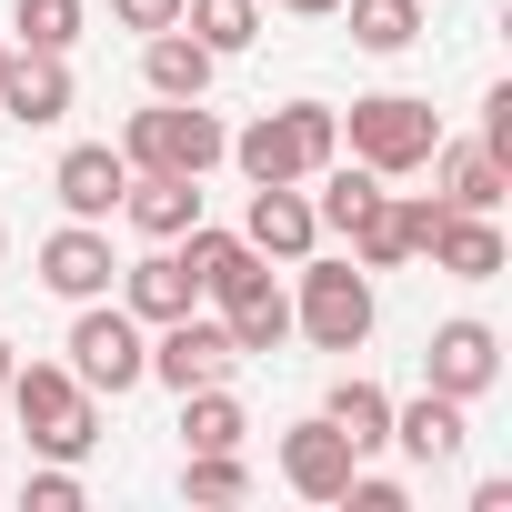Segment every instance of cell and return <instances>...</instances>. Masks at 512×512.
Listing matches in <instances>:
<instances>
[{
  "label": "cell",
  "instance_id": "obj_32",
  "mask_svg": "<svg viewBox=\"0 0 512 512\" xmlns=\"http://www.w3.org/2000/svg\"><path fill=\"white\" fill-rule=\"evenodd\" d=\"M482 151H492V161H512V91H492V101H482Z\"/></svg>",
  "mask_w": 512,
  "mask_h": 512
},
{
  "label": "cell",
  "instance_id": "obj_36",
  "mask_svg": "<svg viewBox=\"0 0 512 512\" xmlns=\"http://www.w3.org/2000/svg\"><path fill=\"white\" fill-rule=\"evenodd\" d=\"M0 61H11V51H0Z\"/></svg>",
  "mask_w": 512,
  "mask_h": 512
},
{
  "label": "cell",
  "instance_id": "obj_24",
  "mask_svg": "<svg viewBox=\"0 0 512 512\" xmlns=\"http://www.w3.org/2000/svg\"><path fill=\"white\" fill-rule=\"evenodd\" d=\"M241 432H251V412H241L221 382L181 392V442H191V452H241Z\"/></svg>",
  "mask_w": 512,
  "mask_h": 512
},
{
  "label": "cell",
  "instance_id": "obj_25",
  "mask_svg": "<svg viewBox=\"0 0 512 512\" xmlns=\"http://www.w3.org/2000/svg\"><path fill=\"white\" fill-rule=\"evenodd\" d=\"M342 11H352V41L382 51V61L422 41V0H342Z\"/></svg>",
  "mask_w": 512,
  "mask_h": 512
},
{
  "label": "cell",
  "instance_id": "obj_13",
  "mask_svg": "<svg viewBox=\"0 0 512 512\" xmlns=\"http://www.w3.org/2000/svg\"><path fill=\"white\" fill-rule=\"evenodd\" d=\"M51 191H61V211H71V221H111V211H121V191H131L121 141H81V151H61Z\"/></svg>",
  "mask_w": 512,
  "mask_h": 512
},
{
  "label": "cell",
  "instance_id": "obj_31",
  "mask_svg": "<svg viewBox=\"0 0 512 512\" xmlns=\"http://www.w3.org/2000/svg\"><path fill=\"white\" fill-rule=\"evenodd\" d=\"M111 21H121V31H171L181 0H111Z\"/></svg>",
  "mask_w": 512,
  "mask_h": 512
},
{
  "label": "cell",
  "instance_id": "obj_5",
  "mask_svg": "<svg viewBox=\"0 0 512 512\" xmlns=\"http://www.w3.org/2000/svg\"><path fill=\"white\" fill-rule=\"evenodd\" d=\"M292 332H302L312 352H362V342H372V272H362V262H302Z\"/></svg>",
  "mask_w": 512,
  "mask_h": 512
},
{
  "label": "cell",
  "instance_id": "obj_28",
  "mask_svg": "<svg viewBox=\"0 0 512 512\" xmlns=\"http://www.w3.org/2000/svg\"><path fill=\"white\" fill-rule=\"evenodd\" d=\"M181 492H191V502H241L251 472H241V452H191V462H181Z\"/></svg>",
  "mask_w": 512,
  "mask_h": 512
},
{
  "label": "cell",
  "instance_id": "obj_33",
  "mask_svg": "<svg viewBox=\"0 0 512 512\" xmlns=\"http://www.w3.org/2000/svg\"><path fill=\"white\" fill-rule=\"evenodd\" d=\"M282 11H302V21H322V11H342V0H282Z\"/></svg>",
  "mask_w": 512,
  "mask_h": 512
},
{
  "label": "cell",
  "instance_id": "obj_11",
  "mask_svg": "<svg viewBox=\"0 0 512 512\" xmlns=\"http://www.w3.org/2000/svg\"><path fill=\"white\" fill-rule=\"evenodd\" d=\"M61 111H71V51H11L0 61V121L51 131Z\"/></svg>",
  "mask_w": 512,
  "mask_h": 512
},
{
  "label": "cell",
  "instance_id": "obj_3",
  "mask_svg": "<svg viewBox=\"0 0 512 512\" xmlns=\"http://www.w3.org/2000/svg\"><path fill=\"white\" fill-rule=\"evenodd\" d=\"M221 151H231V131H221L201 101H151V111L121 121V161H131V171H191V181H201Z\"/></svg>",
  "mask_w": 512,
  "mask_h": 512
},
{
  "label": "cell",
  "instance_id": "obj_2",
  "mask_svg": "<svg viewBox=\"0 0 512 512\" xmlns=\"http://www.w3.org/2000/svg\"><path fill=\"white\" fill-rule=\"evenodd\" d=\"M0 402L21 412V432H31V452H51V462H81L91 442H101V402L71 382V362H11V382H0Z\"/></svg>",
  "mask_w": 512,
  "mask_h": 512
},
{
  "label": "cell",
  "instance_id": "obj_4",
  "mask_svg": "<svg viewBox=\"0 0 512 512\" xmlns=\"http://www.w3.org/2000/svg\"><path fill=\"white\" fill-rule=\"evenodd\" d=\"M342 141H352V161H372L382 181H402V171H422V161H432L442 121H432V101H412V91H372V101H352Z\"/></svg>",
  "mask_w": 512,
  "mask_h": 512
},
{
  "label": "cell",
  "instance_id": "obj_12",
  "mask_svg": "<svg viewBox=\"0 0 512 512\" xmlns=\"http://www.w3.org/2000/svg\"><path fill=\"white\" fill-rule=\"evenodd\" d=\"M111 272H121V262H111V231H101V221H61V231L41 241V282H51L61 302H101Z\"/></svg>",
  "mask_w": 512,
  "mask_h": 512
},
{
  "label": "cell",
  "instance_id": "obj_19",
  "mask_svg": "<svg viewBox=\"0 0 512 512\" xmlns=\"http://www.w3.org/2000/svg\"><path fill=\"white\" fill-rule=\"evenodd\" d=\"M422 171H442V201H452V211H492V201L512 191V161H492L482 141H432Z\"/></svg>",
  "mask_w": 512,
  "mask_h": 512
},
{
  "label": "cell",
  "instance_id": "obj_9",
  "mask_svg": "<svg viewBox=\"0 0 512 512\" xmlns=\"http://www.w3.org/2000/svg\"><path fill=\"white\" fill-rule=\"evenodd\" d=\"M241 241L262 251V262H312V251H322V221H312L302 181H262V191H251V211H241Z\"/></svg>",
  "mask_w": 512,
  "mask_h": 512
},
{
  "label": "cell",
  "instance_id": "obj_10",
  "mask_svg": "<svg viewBox=\"0 0 512 512\" xmlns=\"http://www.w3.org/2000/svg\"><path fill=\"white\" fill-rule=\"evenodd\" d=\"M161 342H151V382H171V392H201V382H221L241 352H231V332L221 322H201V312H181V322H151Z\"/></svg>",
  "mask_w": 512,
  "mask_h": 512
},
{
  "label": "cell",
  "instance_id": "obj_16",
  "mask_svg": "<svg viewBox=\"0 0 512 512\" xmlns=\"http://www.w3.org/2000/svg\"><path fill=\"white\" fill-rule=\"evenodd\" d=\"M462 412H472V402H452V392L422 382L412 402H392V442H402L422 472H432V462H462Z\"/></svg>",
  "mask_w": 512,
  "mask_h": 512
},
{
  "label": "cell",
  "instance_id": "obj_29",
  "mask_svg": "<svg viewBox=\"0 0 512 512\" xmlns=\"http://www.w3.org/2000/svg\"><path fill=\"white\" fill-rule=\"evenodd\" d=\"M31 512H81V472L71 462H51V472H31V492H21Z\"/></svg>",
  "mask_w": 512,
  "mask_h": 512
},
{
  "label": "cell",
  "instance_id": "obj_30",
  "mask_svg": "<svg viewBox=\"0 0 512 512\" xmlns=\"http://www.w3.org/2000/svg\"><path fill=\"white\" fill-rule=\"evenodd\" d=\"M342 502H352V512H402L412 492H402L392 472H362V462H352V482H342Z\"/></svg>",
  "mask_w": 512,
  "mask_h": 512
},
{
  "label": "cell",
  "instance_id": "obj_8",
  "mask_svg": "<svg viewBox=\"0 0 512 512\" xmlns=\"http://www.w3.org/2000/svg\"><path fill=\"white\" fill-rule=\"evenodd\" d=\"M422 382H432V392H452V402H482V392L502 382V332H492V322H472V312H462V322H442V332L422 342Z\"/></svg>",
  "mask_w": 512,
  "mask_h": 512
},
{
  "label": "cell",
  "instance_id": "obj_35",
  "mask_svg": "<svg viewBox=\"0 0 512 512\" xmlns=\"http://www.w3.org/2000/svg\"><path fill=\"white\" fill-rule=\"evenodd\" d=\"M0 251H11V231H0Z\"/></svg>",
  "mask_w": 512,
  "mask_h": 512
},
{
  "label": "cell",
  "instance_id": "obj_26",
  "mask_svg": "<svg viewBox=\"0 0 512 512\" xmlns=\"http://www.w3.org/2000/svg\"><path fill=\"white\" fill-rule=\"evenodd\" d=\"M11 31H21V51H71L81 41V0H11Z\"/></svg>",
  "mask_w": 512,
  "mask_h": 512
},
{
  "label": "cell",
  "instance_id": "obj_7",
  "mask_svg": "<svg viewBox=\"0 0 512 512\" xmlns=\"http://www.w3.org/2000/svg\"><path fill=\"white\" fill-rule=\"evenodd\" d=\"M211 302H221V332H231V352H241V362L292 342V292L272 282V262H262V251H251L231 282H211Z\"/></svg>",
  "mask_w": 512,
  "mask_h": 512
},
{
  "label": "cell",
  "instance_id": "obj_17",
  "mask_svg": "<svg viewBox=\"0 0 512 512\" xmlns=\"http://www.w3.org/2000/svg\"><path fill=\"white\" fill-rule=\"evenodd\" d=\"M191 302H201V282H191L181 251H151V262L121 272V312H131V322H181Z\"/></svg>",
  "mask_w": 512,
  "mask_h": 512
},
{
  "label": "cell",
  "instance_id": "obj_15",
  "mask_svg": "<svg viewBox=\"0 0 512 512\" xmlns=\"http://www.w3.org/2000/svg\"><path fill=\"white\" fill-rule=\"evenodd\" d=\"M121 221H131L141 241H181V231L201 221V181H191V171H131Z\"/></svg>",
  "mask_w": 512,
  "mask_h": 512
},
{
  "label": "cell",
  "instance_id": "obj_27",
  "mask_svg": "<svg viewBox=\"0 0 512 512\" xmlns=\"http://www.w3.org/2000/svg\"><path fill=\"white\" fill-rule=\"evenodd\" d=\"M442 221H452V201H442V191H402V201H392V241H402V262H432Z\"/></svg>",
  "mask_w": 512,
  "mask_h": 512
},
{
  "label": "cell",
  "instance_id": "obj_21",
  "mask_svg": "<svg viewBox=\"0 0 512 512\" xmlns=\"http://www.w3.org/2000/svg\"><path fill=\"white\" fill-rule=\"evenodd\" d=\"M322 422H332L352 452H382V442H392V392H382V382H362V372H342V382L322 392Z\"/></svg>",
  "mask_w": 512,
  "mask_h": 512
},
{
  "label": "cell",
  "instance_id": "obj_18",
  "mask_svg": "<svg viewBox=\"0 0 512 512\" xmlns=\"http://www.w3.org/2000/svg\"><path fill=\"white\" fill-rule=\"evenodd\" d=\"M211 71H221V61H211L181 21L141 41V81H151V101H201V91H211Z\"/></svg>",
  "mask_w": 512,
  "mask_h": 512
},
{
  "label": "cell",
  "instance_id": "obj_14",
  "mask_svg": "<svg viewBox=\"0 0 512 512\" xmlns=\"http://www.w3.org/2000/svg\"><path fill=\"white\" fill-rule=\"evenodd\" d=\"M352 462H362V452H352V442H342V432H332L322 412L282 432V482H292L302 502H342V482H352Z\"/></svg>",
  "mask_w": 512,
  "mask_h": 512
},
{
  "label": "cell",
  "instance_id": "obj_23",
  "mask_svg": "<svg viewBox=\"0 0 512 512\" xmlns=\"http://www.w3.org/2000/svg\"><path fill=\"white\" fill-rule=\"evenodd\" d=\"M181 31H191L211 61H231V51L262 41V0H181Z\"/></svg>",
  "mask_w": 512,
  "mask_h": 512
},
{
  "label": "cell",
  "instance_id": "obj_1",
  "mask_svg": "<svg viewBox=\"0 0 512 512\" xmlns=\"http://www.w3.org/2000/svg\"><path fill=\"white\" fill-rule=\"evenodd\" d=\"M221 161H241V181L262 191V181H312L322 161H342V111H322V101H292V111H262L251 131H231V151Z\"/></svg>",
  "mask_w": 512,
  "mask_h": 512
},
{
  "label": "cell",
  "instance_id": "obj_6",
  "mask_svg": "<svg viewBox=\"0 0 512 512\" xmlns=\"http://www.w3.org/2000/svg\"><path fill=\"white\" fill-rule=\"evenodd\" d=\"M71 382L81 392H131V382H151V342H141V322L121 312V302H81V322H71Z\"/></svg>",
  "mask_w": 512,
  "mask_h": 512
},
{
  "label": "cell",
  "instance_id": "obj_34",
  "mask_svg": "<svg viewBox=\"0 0 512 512\" xmlns=\"http://www.w3.org/2000/svg\"><path fill=\"white\" fill-rule=\"evenodd\" d=\"M11 362H21V352H11V332H0V382H11Z\"/></svg>",
  "mask_w": 512,
  "mask_h": 512
},
{
  "label": "cell",
  "instance_id": "obj_20",
  "mask_svg": "<svg viewBox=\"0 0 512 512\" xmlns=\"http://www.w3.org/2000/svg\"><path fill=\"white\" fill-rule=\"evenodd\" d=\"M312 181H322V201H312V221H322V231H342V241H352V231H362V221H372V211L392 201L372 161H352V171H342V161H322Z\"/></svg>",
  "mask_w": 512,
  "mask_h": 512
},
{
  "label": "cell",
  "instance_id": "obj_22",
  "mask_svg": "<svg viewBox=\"0 0 512 512\" xmlns=\"http://www.w3.org/2000/svg\"><path fill=\"white\" fill-rule=\"evenodd\" d=\"M432 262H442L452 282H502V231H492V211H452L442 241H432Z\"/></svg>",
  "mask_w": 512,
  "mask_h": 512
}]
</instances>
